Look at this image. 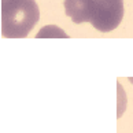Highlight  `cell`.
Wrapping results in <instances>:
<instances>
[{
	"label": "cell",
	"instance_id": "cell-1",
	"mask_svg": "<svg viewBox=\"0 0 133 133\" xmlns=\"http://www.w3.org/2000/svg\"><path fill=\"white\" fill-rule=\"evenodd\" d=\"M40 10L34 0H2V36L22 38L36 26Z\"/></svg>",
	"mask_w": 133,
	"mask_h": 133
},
{
	"label": "cell",
	"instance_id": "cell-2",
	"mask_svg": "<svg viewBox=\"0 0 133 133\" xmlns=\"http://www.w3.org/2000/svg\"><path fill=\"white\" fill-rule=\"evenodd\" d=\"M125 14L124 0H91L92 26L102 33L118 28Z\"/></svg>",
	"mask_w": 133,
	"mask_h": 133
},
{
	"label": "cell",
	"instance_id": "cell-3",
	"mask_svg": "<svg viewBox=\"0 0 133 133\" xmlns=\"http://www.w3.org/2000/svg\"><path fill=\"white\" fill-rule=\"evenodd\" d=\"M65 12L74 23L91 22V0H65Z\"/></svg>",
	"mask_w": 133,
	"mask_h": 133
},
{
	"label": "cell",
	"instance_id": "cell-4",
	"mask_svg": "<svg viewBox=\"0 0 133 133\" xmlns=\"http://www.w3.org/2000/svg\"><path fill=\"white\" fill-rule=\"evenodd\" d=\"M37 38H47V37H54V38H67V33L63 29L58 28L55 25H48L40 29V32L37 33Z\"/></svg>",
	"mask_w": 133,
	"mask_h": 133
},
{
	"label": "cell",
	"instance_id": "cell-5",
	"mask_svg": "<svg viewBox=\"0 0 133 133\" xmlns=\"http://www.w3.org/2000/svg\"><path fill=\"white\" fill-rule=\"evenodd\" d=\"M117 91H118V107H117L118 112H117V117L121 118L122 114H124L125 110H126V93H125L119 81L117 82Z\"/></svg>",
	"mask_w": 133,
	"mask_h": 133
},
{
	"label": "cell",
	"instance_id": "cell-6",
	"mask_svg": "<svg viewBox=\"0 0 133 133\" xmlns=\"http://www.w3.org/2000/svg\"><path fill=\"white\" fill-rule=\"evenodd\" d=\"M129 82H130V84H133V77H129Z\"/></svg>",
	"mask_w": 133,
	"mask_h": 133
}]
</instances>
